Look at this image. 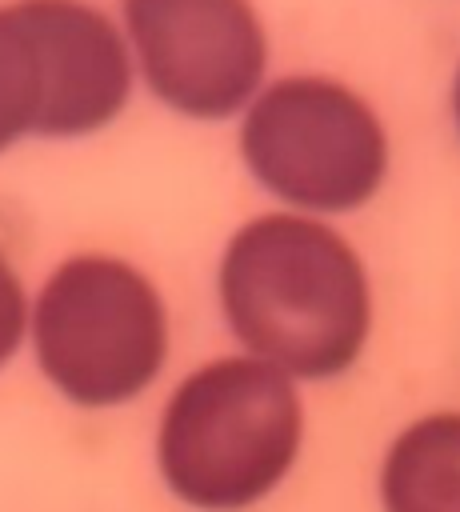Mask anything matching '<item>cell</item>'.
<instances>
[{
  "mask_svg": "<svg viewBox=\"0 0 460 512\" xmlns=\"http://www.w3.org/2000/svg\"><path fill=\"white\" fill-rule=\"evenodd\" d=\"M216 300L240 352L296 384L344 376L372 340V280L360 252L320 216L244 220L216 264Z\"/></svg>",
  "mask_w": 460,
  "mask_h": 512,
  "instance_id": "obj_1",
  "label": "cell"
},
{
  "mask_svg": "<svg viewBox=\"0 0 460 512\" xmlns=\"http://www.w3.org/2000/svg\"><path fill=\"white\" fill-rule=\"evenodd\" d=\"M304 448L300 384L232 352L196 364L164 400L156 472L196 512H244L276 496Z\"/></svg>",
  "mask_w": 460,
  "mask_h": 512,
  "instance_id": "obj_2",
  "label": "cell"
},
{
  "mask_svg": "<svg viewBox=\"0 0 460 512\" xmlns=\"http://www.w3.org/2000/svg\"><path fill=\"white\" fill-rule=\"evenodd\" d=\"M28 344L40 376L76 408L140 400L168 364L172 320L156 280L112 252L60 260L32 296Z\"/></svg>",
  "mask_w": 460,
  "mask_h": 512,
  "instance_id": "obj_3",
  "label": "cell"
},
{
  "mask_svg": "<svg viewBox=\"0 0 460 512\" xmlns=\"http://www.w3.org/2000/svg\"><path fill=\"white\" fill-rule=\"evenodd\" d=\"M248 176L304 216H348L388 180L392 144L368 96L320 72H288L260 88L240 116Z\"/></svg>",
  "mask_w": 460,
  "mask_h": 512,
  "instance_id": "obj_4",
  "label": "cell"
},
{
  "mask_svg": "<svg viewBox=\"0 0 460 512\" xmlns=\"http://www.w3.org/2000/svg\"><path fill=\"white\" fill-rule=\"evenodd\" d=\"M140 84L196 124L240 120L268 84V28L252 0H120Z\"/></svg>",
  "mask_w": 460,
  "mask_h": 512,
  "instance_id": "obj_5",
  "label": "cell"
},
{
  "mask_svg": "<svg viewBox=\"0 0 460 512\" xmlns=\"http://www.w3.org/2000/svg\"><path fill=\"white\" fill-rule=\"evenodd\" d=\"M44 72L40 140L104 132L132 100L136 60L116 16L92 0H20Z\"/></svg>",
  "mask_w": 460,
  "mask_h": 512,
  "instance_id": "obj_6",
  "label": "cell"
},
{
  "mask_svg": "<svg viewBox=\"0 0 460 512\" xmlns=\"http://www.w3.org/2000/svg\"><path fill=\"white\" fill-rule=\"evenodd\" d=\"M384 512H460V412L404 424L380 460Z\"/></svg>",
  "mask_w": 460,
  "mask_h": 512,
  "instance_id": "obj_7",
  "label": "cell"
},
{
  "mask_svg": "<svg viewBox=\"0 0 460 512\" xmlns=\"http://www.w3.org/2000/svg\"><path fill=\"white\" fill-rule=\"evenodd\" d=\"M44 72L32 24L20 0L0 4V156L20 140H40Z\"/></svg>",
  "mask_w": 460,
  "mask_h": 512,
  "instance_id": "obj_8",
  "label": "cell"
},
{
  "mask_svg": "<svg viewBox=\"0 0 460 512\" xmlns=\"http://www.w3.org/2000/svg\"><path fill=\"white\" fill-rule=\"evenodd\" d=\"M28 316H32V296L24 292L16 268L0 252V372L28 344Z\"/></svg>",
  "mask_w": 460,
  "mask_h": 512,
  "instance_id": "obj_9",
  "label": "cell"
},
{
  "mask_svg": "<svg viewBox=\"0 0 460 512\" xmlns=\"http://www.w3.org/2000/svg\"><path fill=\"white\" fill-rule=\"evenodd\" d=\"M452 124L460 132V60H456V72H452Z\"/></svg>",
  "mask_w": 460,
  "mask_h": 512,
  "instance_id": "obj_10",
  "label": "cell"
}]
</instances>
